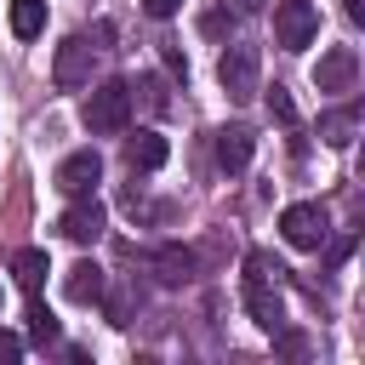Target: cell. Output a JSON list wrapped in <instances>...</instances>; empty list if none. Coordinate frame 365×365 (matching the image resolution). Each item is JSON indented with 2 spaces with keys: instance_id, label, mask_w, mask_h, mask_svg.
Here are the masks:
<instances>
[{
  "instance_id": "5b68a950",
  "label": "cell",
  "mask_w": 365,
  "mask_h": 365,
  "mask_svg": "<svg viewBox=\"0 0 365 365\" xmlns=\"http://www.w3.org/2000/svg\"><path fill=\"white\" fill-rule=\"evenodd\" d=\"M314 34H319L314 0H279V6H274V40H279L285 51H308Z\"/></svg>"
},
{
  "instance_id": "30bf717a",
  "label": "cell",
  "mask_w": 365,
  "mask_h": 365,
  "mask_svg": "<svg viewBox=\"0 0 365 365\" xmlns=\"http://www.w3.org/2000/svg\"><path fill=\"white\" fill-rule=\"evenodd\" d=\"M251 154H257L251 125H222V131H217V165H222L228 177H240V171L251 165Z\"/></svg>"
},
{
  "instance_id": "603a6c76",
  "label": "cell",
  "mask_w": 365,
  "mask_h": 365,
  "mask_svg": "<svg viewBox=\"0 0 365 365\" xmlns=\"http://www.w3.org/2000/svg\"><path fill=\"white\" fill-rule=\"evenodd\" d=\"M137 91H143V97H148V108H165V91H160V80H143V86H137Z\"/></svg>"
},
{
  "instance_id": "9c48e42d",
  "label": "cell",
  "mask_w": 365,
  "mask_h": 365,
  "mask_svg": "<svg viewBox=\"0 0 365 365\" xmlns=\"http://www.w3.org/2000/svg\"><path fill=\"white\" fill-rule=\"evenodd\" d=\"M354 80H359V51L354 46H331L319 57V68H314V86L319 91H354Z\"/></svg>"
},
{
  "instance_id": "7402d4cb",
  "label": "cell",
  "mask_w": 365,
  "mask_h": 365,
  "mask_svg": "<svg viewBox=\"0 0 365 365\" xmlns=\"http://www.w3.org/2000/svg\"><path fill=\"white\" fill-rule=\"evenodd\" d=\"M160 57H165V68H171V74H177V80H188V63H182V51H177V46H165V51H160Z\"/></svg>"
},
{
  "instance_id": "ba28073f",
  "label": "cell",
  "mask_w": 365,
  "mask_h": 365,
  "mask_svg": "<svg viewBox=\"0 0 365 365\" xmlns=\"http://www.w3.org/2000/svg\"><path fill=\"white\" fill-rule=\"evenodd\" d=\"M51 182H57L68 200H74V194H91V188L103 182V154H97V148H74V154H63Z\"/></svg>"
},
{
  "instance_id": "9a60e30c",
  "label": "cell",
  "mask_w": 365,
  "mask_h": 365,
  "mask_svg": "<svg viewBox=\"0 0 365 365\" xmlns=\"http://www.w3.org/2000/svg\"><path fill=\"white\" fill-rule=\"evenodd\" d=\"M354 131H359V103H348V108H336V114H325V120H319V137H325L331 148H348V143H354Z\"/></svg>"
},
{
  "instance_id": "5bb4252c",
  "label": "cell",
  "mask_w": 365,
  "mask_h": 365,
  "mask_svg": "<svg viewBox=\"0 0 365 365\" xmlns=\"http://www.w3.org/2000/svg\"><path fill=\"white\" fill-rule=\"evenodd\" d=\"M46 274H51V262H46V251H40V245H23V251L11 257V279H17L23 291H40V285H46Z\"/></svg>"
},
{
  "instance_id": "ac0fdd59",
  "label": "cell",
  "mask_w": 365,
  "mask_h": 365,
  "mask_svg": "<svg viewBox=\"0 0 365 365\" xmlns=\"http://www.w3.org/2000/svg\"><path fill=\"white\" fill-rule=\"evenodd\" d=\"M268 114H274L279 125H291V131H297V103H291V91H285V86H268Z\"/></svg>"
},
{
  "instance_id": "7a4b0ae2",
  "label": "cell",
  "mask_w": 365,
  "mask_h": 365,
  "mask_svg": "<svg viewBox=\"0 0 365 365\" xmlns=\"http://www.w3.org/2000/svg\"><path fill=\"white\" fill-rule=\"evenodd\" d=\"M80 120L91 137H120L131 125V86L125 80H103L86 103H80Z\"/></svg>"
},
{
  "instance_id": "4fadbf2b",
  "label": "cell",
  "mask_w": 365,
  "mask_h": 365,
  "mask_svg": "<svg viewBox=\"0 0 365 365\" xmlns=\"http://www.w3.org/2000/svg\"><path fill=\"white\" fill-rule=\"evenodd\" d=\"M148 268L160 274V285H182V279L194 274V251H182V245H160V251H148Z\"/></svg>"
},
{
  "instance_id": "cb8c5ba5",
  "label": "cell",
  "mask_w": 365,
  "mask_h": 365,
  "mask_svg": "<svg viewBox=\"0 0 365 365\" xmlns=\"http://www.w3.org/2000/svg\"><path fill=\"white\" fill-rule=\"evenodd\" d=\"M342 11H348V23H365V0H342Z\"/></svg>"
},
{
  "instance_id": "277c9868",
  "label": "cell",
  "mask_w": 365,
  "mask_h": 365,
  "mask_svg": "<svg viewBox=\"0 0 365 365\" xmlns=\"http://www.w3.org/2000/svg\"><path fill=\"white\" fill-rule=\"evenodd\" d=\"M279 234H285L291 251H319L331 240V217H325L319 200H297V205L279 211Z\"/></svg>"
},
{
  "instance_id": "52a82bcc",
  "label": "cell",
  "mask_w": 365,
  "mask_h": 365,
  "mask_svg": "<svg viewBox=\"0 0 365 365\" xmlns=\"http://www.w3.org/2000/svg\"><path fill=\"white\" fill-rule=\"evenodd\" d=\"M103 228H108V217H103V205H97L91 194H74V200H68V211L57 217V234H63V240H74V245H97V240H103Z\"/></svg>"
},
{
  "instance_id": "3957f363",
  "label": "cell",
  "mask_w": 365,
  "mask_h": 365,
  "mask_svg": "<svg viewBox=\"0 0 365 365\" xmlns=\"http://www.w3.org/2000/svg\"><path fill=\"white\" fill-rule=\"evenodd\" d=\"M262 51L257 46H228L222 57H217V86L228 91V103H251L262 86Z\"/></svg>"
},
{
  "instance_id": "ffe728a7",
  "label": "cell",
  "mask_w": 365,
  "mask_h": 365,
  "mask_svg": "<svg viewBox=\"0 0 365 365\" xmlns=\"http://www.w3.org/2000/svg\"><path fill=\"white\" fill-rule=\"evenodd\" d=\"M11 359H23V336L0 331V365H11Z\"/></svg>"
},
{
  "instance_id": "d6986e66",
  "label": "cell",
  "mask_w": 365,
  "mask_h": 365,
  "mask_svg": "<svg viewBox=\"0 0 365 365\" xmlns=\"http://www.w3.org/2000/svg\"><path fill=\"white\" fill-rule=\"evenodd\" d=\"M200 29H205V34H228V29H234V11H205Z\"/></svg>"
},
{
  "instance_id": "8fae6325",
  "label": "cell",
  "mask_w": 365,
  "mask_h": 365,
  "mask_svg": "<svg viewBox=\"0 0 365 365\" xmlns=\"http://www.w3.org/2000/svg\"><path fill=\"white\" fill-rule=\"evenodd\" d=\"M103 285H108V274L86 257V262H74L68 274H63V297L68 302H80V308H91V302H103Z\"/></svg>"
},
{
  "instance_id": "8992f818",
  "label": "cell",
  "mask_w": 365,
  "mask_h": 365,
  "mask_svg": "<svg viewBox=\"0 0 365 365\" xmlns=\"http://www.w3.org/2000/svg\"><path fill=\"white\" fill-rule=\"evenodd\" d=\"M91 40L86 34H68L63 46H57V57H51V86L57 91H74V86H86L91 80Z\"/></svg>"
},
{
  "instance_id": "d4e9b609",
  "label": "cell",
  "mask_w": 365,
  "mask_h": 365,
  "mask_svg": "<svg viewBox=\"0 0 365 365\" xmlns=\"http://www.w3.org/2000/svg\"><path fill=\"white\" fill-rule=\"evenodd\" d=\"M257 6H262V0H240V11H257Z\"/></svg>"
},
{
  "instance_id": "6da1fadb",
  "label": "cell",
  "mask_w": 365,
  "mask_h": 365,
  "mask_svg": "<svg viewBox=\"0 0 365 365\" xmlns=\"http://www.w3.org/2000/svg\"><path fill=\"white\" fill-rule=\"evenodd\" d=\"M279 262L268 251H251L245 257V274H240V297H245V314L262 325V331H279L285 325V297H279Z\"/></svg>"
},
{
  "instance_id": "7c38bea8",
  "label": "cell",
  "mask_w": 365,
  "mask_h": 365,
  "mask_svg": "<svg viewBox=\"0 0 365 365\" xmlns=\"http://www.w3.org/2000/svg\"><path fill=\"white\" fill-rule=\"evenodd\" d=\"M165 154H171V148H165L160 131H137V137L125 143V165H131V171H160Z\"/></svg>"
},
{
  "instance_id": "e0dca14e",
  "label": "cell",
  "mask_w": 365,
  "mask_h": 365,
  "mask_svg": "<svg viewBox=\"0 0 365 365\" xmlns=\"http://www.w3.org/2000/svg\"><path fill=\"white\" fill-rule=\"evenodd\" d=\"M40 29H46V0H11V34L34 40Z\"/></svg>"
},
{
  "instance_id": "44dd1931",
  "label": "cell",
  "mask_w": 365,
  "mask_h": 365,
  "mask_svg": "<svg viewBox=\"0 0 365 365\" xmlns=\"http://www.w3.org/2000/svg\"><path fill=\"white\" fill-rule=\"evenodd\" d=\"M143 11L165 23V17H177V11H182V0H143Z\"/></svg>"
},
{
  "instance_id": "2e32d148",
  "label": "cell",
  "mask_w": 365,
  "mask_h": 365,
  "mask_svg": "<svg viewBox=\"0 0 365 365\" xmlns=\"http://www.w3.org/2000/svg\"><path fill=\"white\" fill-rule=\"evenodd\" d=\"M23 319H29V342H34V348L57 342V314L40 302V291H29V314H23Z\"/></svg>"
}]
</instances>
